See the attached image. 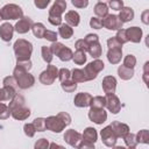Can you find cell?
I'll return each instance as SVG.
<instances>
[{
	"label": "cell",
	"instance_id": "6da1fadb",
	"mask_svg": "<svg viewBox=\"0 0 149 149\" xmlns=\"http://www.w3.org/2000/svg\"><path fill=\"white\" fill-rule=\"evenodd\" d=\"M14 54L16 57V61H28L30 59V56L33 54V44L24 40V38H19L15 41L14 45Z\"/></svg>",
	"mask_w": 149,
	"mask_h": 149
},
{
	"label": "cell",
	"instance_id": "7a4b0ae2",
	"mask_svg": "<svg viewBox=\"0 0 149 149\" xmlns=\"http://www.w3.org/2000/svg\"><path fill=\"white\" fill-rule=\"evenodd\" d=\"M66 9V1L64 0H56L51 8L49 9V17L48 21L49 23H51L52 26H61L62 24V14L65 12Z\"/></svg>",
	"mask_w": 149,
	"mask_h": 149
},
{
	"label": "cell",
	"instance_id": "3957f363",
	"mask_svg": "<svg viewBox=\"0 0 149 149\" xmlns=\"http://www.w3.org/2000/svg\"><path fill=\"white\" fill-rule=\"evenodd\" d=\"M13 77L15 78V80L17 83V86L21 90L30 88L35 84V77L31 73H29L28 71H23L21 69H17V68H14Z\"/></svg>",
	"mask_w": 149,
	"mask_h": 149
},
{
	"label": "cell",
	"instance_id": "277c9868",
	"mask_svg": "<svg viewBox=\"0 0 149 149\" xmlns=\"http://www.w3.org/2000/svg\"><path fill=\"white\" fill-rule=\"evenodd\" d=\"M22 16L23 10L16 3H7L0 9L1 20H20Z\"/></svg>",
	"mask_w": 149,
	"mask_h": 149
},
{
	"label": "cell",
	"instance_id": "5b68a950",
	"mask_svg": "<svg viewBox=\"0 0 149 149\" xmlns=\"http://www.w3.org/2000/svg\"><path fill=\"white\" fill-rule=\"evenodd\" d=\"M50 50L54 55H56L62 62H68L70 59H72L73 52L70 48L65 47L64 44H62L61 42H54L50 45Z\"/></svg>",
	"mask_w": 149,
	"mask_h": 149
},
{
	"label": "cell",
	"instance_id": "8992f818",
	"mask_svg": "<svg viewBox=\"0 0 149 149\" xmlns=\"http://www.w3.org/2000/svg\"><path fill=\"white\" fill-rule=\"evenodd\" d=\"M104 68H105V64H104V62L100 61L99 58L92 61L91 63H88V64L83 69L84 72H85V76H86L87 81L95 79L97 76H98V73H99L100 71H102Z\"/></svg>",
	"mask_w": 149,
	"mask_h": 149
},
{
	"label": "cell",
	"instance_id": "52a82bcc",
	"mask_svg": "<svg viewBox=\"0 0 149 149\" xmlns=\"http://www.w3.org/2000/svg\"><path fill=\"white\" fill-rule=\"evenodd\" d=\"M56 78H58V69L56 68V65L49 64L47 66V69L40 73L38 80L43 85H51V84H54Z\"/></svg>",
	"mask_w": 149,
	"mask_h": 149
},
{
	"label": "cell",
	"instance_id": "ba28073f",
	"mask_svg": "<svg viewBox=\"0 0 149 149\" xmlns=\"http://www.w3.org/2000/svg\"><path fill=\"white\" fill-rule=\"evenodd\" d=\"M45 127H47V129H49L54 133H61L62 130H64L66 125L61 120V118L58 115H50L45 119Z\"/></svg>",
	"mask_w": 149,
	"mask_h": 149
},
{
	"label": "cell",
	"instance_id": "9c48e42d",
	"mask_svg": "<svg viewBox=\"0 0 149 149\" xmlns=\"http://www.w3.org/2000/svg\"><path fill=\"white\" fill-rule=\"evenodd\" d=\"M101 23H102V27H105L106 29L108 30H120L122 29V22L119 20L118 15L115 14H108L106 15L104 19H101Z\"/></svg>",
	"mask_w": 149,
	"mask_h": 149
},
{
	"label": "cell",
	"instance_id": "30bf717a",
	"mask_svg": "<svg viewBox=\"0 0 149 149\" xmlns=\"http://www.w3.org/2000/svg\"><path fill=\"white\" fill-rule=\"evenodd\" d=\"M100 136H101L102 143H104L106 147L112 148V147H114V146L116 144L118 137H116V135L114 134V132H113V129H112V127H111L109 125L101 129Z\"/></svg>",
	"mask_w": 149,
	"mask_h": 149
},
{
	"label": "cell",
	"instance_id": "8fae6325",
	"mask_svg": "<svg viewBox=\"0 0 149 149\" xmlns=\"http://www.w3.org/2000/svg\"><path fill=\"white\" fill-rule=\"evenodd\" d=\"M105 107L113 114H118L121 111V102L120 99L115 94H106L105 95Z\"/></svg>",
	"mask_w": 149,
	"mask_h": 149
},
{
	"label": "cell",
	"instance_id": "7c38bea8",
	"mask_svg": "<svg viewBox=\"0 0 149 149\" xmlns=\"http://www.w3.org/2000/svg\"><path fill=\"white\" fill-rule=\"evenodd\" d=\"M64 141L69 144V146H71L72 148H78V146H79V143L81 142V134L80 133H78L77 130H74V129H68V130H65V133H64Z\"/></svg>",
	"mask_w": 149,
	"mask_h": 149
},
{
	"label": "cell",
	"instance_id": "4fadbf2b",
	"mask_svg": "<svg viewBox=\"0 0 149 149\" xmlns=\"http://www.w3.org/2000/svg\"><path fill=\"white\" fill-rule=\"evenodd\" d=\"M9 111H10V115L15 120H19V121L27 120L31 114L30 109L28 107H26V105H20V106L12 107V108H9Z\"/></svg>",
	"mask_w": 149,
	"mask_h": 149
},
{
	"label": "cell",
	"instance_id": "5bb4252c",
	"mask_svg": "<svg viewBox=\"0 0 149 149\" xmlns=\"http://www.w3.org/2000/svg\"><path fill=\"white\" fill-rule=\"evenodd\" d=\"M88 119L97 125H101L107 120V113L104 108H90Z\"/></svg>",
	"mask_w": 149,
	"mask_h": 149
},
{
	"label": "cell",
	"instance_id": "9a60e30c",
	"mask_svg": "<svg viewBox=\"0 0 149 149\" xmlns=\"http://www.w3.org/2000/svg\"><path fill=\"white\" fill-rule=\"evenodd\" d=\"M34 22L29 16H22L14 26V30L19 34H26L29 30H31Z\"/></svg>",
	"mask_w": 149,
	"mask_h": 149
},
{
	"label": "cell",
	"instance_id": "2e32d148",
	"mask_svg": "<svg viewBox=\"0 0 149 149\" xmlns=\"http://www.w3.org/2000/svg\"><path fill=\"white\" fill-rule=\"evenodd\" d=\"M91 100H92V95L87 92H80V93H77L74 99H73V104L74 106L79 107V108H85V107H88L90 104H91Z\"/></svg>",
	"mask_w": 149,
	"mask_h": 149
},
{
	"label": "cell",
	"instance_id": "e0dca14e",
	"mask_svg": "<svg viewBox=\"0 0 149 149\" xmlns=\"http://www.w3.org/2000/svg\"><path fill=\"white\" fill-rule=\"evenodd\" d=\"M102 90L106 94H114L115 90H116V79L113 76H106L102 79L101 83Z\"/></svg>",
	"mask_w": 149,
	"mask_h": 149
},
{
	"label": "cell",
	"instance_id": "ac0fdd59",
	"mask_svg": "<svg viewBox=\"0 0 149 149\" xmlns=\"http://www.w3.org/2000/svg\"><path fill=\"white\" fill-rule=\"evenodd\" d=\"M114 132V134L116 135L118 139H123L128 133H129V127L128 125L123 123V122H120V121H113L111 125H109Z\"/></svg>",
	"mask_w": 149,
	"mask_h": 149
},
{
	"label": "cell",
	"instance_id": "d6986e66",
	"mask_svg": "<svg viewBox=\"0 0 149 149\" xmlns=\"http://www.w3.org/2000/svg\"><path fill=\"white\" fill-rule=\"evenodd\" d=\"M126 36L128 42H133V43H140V41L142 40V29L139 27H130L126 29Z\"/></svg>",
	"mask_w": 149,
	"mask_h": 149
},
{
	"label": "cell",
	"instance_id": "ffe728a7",
	"mask_svg": "<svg viewBox=\"0 0 149 149\" xmlns=\"http://www.w3.org/2000/svg\"><path fill=\"white\" fill-rule=\"evenodd\" d=\"M14 27L9 22H5L0 26V38L3 42H9L13 38Z\"/></svg>",
	"mask_w": 149,
	"mask_h": 149
},
{
	"label": "cell",
	"instance_id": "44dd1931",
	"mask_svg": "<svg viewBox=\"0 0 149 149\" xmlns=\"http://www.w3.org/2000/svg\"><path fill=\"white\" fill-rule=\"evenodd\" d=\"M65 23L70 27H77L80 22V15L76 10H69L65 13Z\"/></svg>",
	"mask_w": 149,
	"mask_h": 149
},
{
	"label": "cell",
	"instance_id": "7402d4cb",
	"mask_svg": "<svg viewBox=\"0 0 149 149\" xmlns=\"http://www.w3.org/2000/svg\"><path fill=\"white\" fill-rule=\"evenodd\" d=\"M16 94H17V91H15L14 88L1 87L0 88V102H5V101H9L10 102Z\"/></svg>",
	"mask_w": 149,
	"mask_h": 149
},
{
	"label": "cell",
	"instance_id": "603a6c76",
	"mask_svg": "<svg viewBox=\"0 0 149 149\" xmlns=\"http://www.w3.org/2000/svg\"><path fill=\"white\" fill-rule=\"evenodd\" d=\"M122 58V49H108L107 59L111 64H119Z\"/></svg>",
	"mask_w": 149,
	"mask_h": 149
},
{
	"label": "cell",
	"instance_id": "cb8c5ba5",
	"mask_svg": "<svg viewBox=\"0 0 149 149\" xmlns=\"http://www.w3.org/2000/svg\"><path fill=\"white\" fill-rule=\"evenodd\" d=\"M81 139L86 142H90V143H95V141L98 140V133L94 128L92 127H87L84 129L83 134H81Z\"/></svg>",
	"mask_w": 149,
	"mask_h": 149
},
{
	"label": "cell",
	"instance_id": "d4e9b609",
	"mask_svg": "<svg viewBox=\"0 0 149 149\" xmlns=\"http://www.w3.org/2000/svg\"><path fill=\"white\" fill-rule=\"evenodd\" d=\"M118 17H119V20L122 23L132 21L134 19V10H133V8H130V7H122L120 13H119V15H118Z\"/></svg>",
	"mask_w": 149,
	"mask_h": 149
},
{
	"label": "cell",
	"instance_id": "484cf974",
	"mask_svg": "<svg viewBox=\"0 0 149 149\" xmlns=\"http://www.w3.org/2000/svg\"><path fill=\"white\" fill-rule=\"evenodd\" d=\"M94 14L99 19L100 17L104 19L106 15H108V6H107V3L102 2V1L97 2L95 6H94Z\"/></svg>",
	"mask_w": 149,
	"mask_h": 149
},
{
	"label": "cell",
	"instance_id": "4316f807",
	"mask_svg": "<svg viewBox=\"0 0 149 149\" xmlns=\"http://www.w3.org/2000/svg\"><path fill=\"white\" fill-rule=\"evenodd\" d=\"M58 35L64 40H69L73 35V28L66 23H62L58 28Z\"/></svg>",
	"mask_w": 149,
	"mask_h": 149
},
{
	"label": "cell",
	"instance_id": "83f0119b",
	"mask_svg": "<svg viewBox=\"0 0 149 149\" xmlns=\"http://www.w3.org/2000/svg\"><path fill=\"white\" fill-rule=\"evenodd\" d=\"M118 74L122 80H129L134 76V69H129L123 65H120L118 68Z\"/></svg>",
	"mask_w": 149,
	"mask_h": 149
},
{
	"label": "cell",
	"instance_id": "f1b7e54d",
	"mask_svg": "<svg viewBox=\"0 0 149 149\" xmlns=\"http://www.w3.org/2000/svg\"><path fill=\"white\" fill-rule=\"evenodd\" d=\"M87 52L95 59H98V57L101 56V52H102V49H101V44L99 42H94V43H91L88 44V49H87Z\"/></svg>",
	"mask_w": 149,
	"mask_h": 149
},
{
	"label": "cell",
	"instance_id": "f546056e",
	"mask_svg": "<svg viewBox=\"0 0 149 149\" xmlns=\"http://www.w3.org/2000/svg\"><path fill=\"white\" fill-rule=\"evenodd\" d=\"M71 79L74 83H85V81H87L85 72H84L83 69H73L71 71Z\"/></svg>",
	"mask_w": 149,
	"mask_h": 149
},
{
	"label": "cell",
	"instance_id": "4dcf8cb0",
	"mask_svg": "<svg viewBox=\"0 0 149 149\" xmlns=\"http://www.w3.org/2000/svg\"><path fill=\"white\" fill-rule=\"evenodd\" d=\"M31 31H33V34H34L35 37H37V38H43V37H44V34H45V31H47V29H45V27H44L43 23L36 22V23L33 24Z\"/></svg>",
	"mask_w": 149,
	"mask_h": 149
},
{
	"label": "cell",
	"instance_id": "1f68e13d",
	"mask_svg": "<svg viewBox=\"0 0 149 149\" xmlns=\"http://www.w3.org/2000/svg\"><path fill=\"white\" fill-rule=\"evenodd\" d=\"M41 55H42V58L45 63L50 64L52 62V58H54V54L51 52L50 50V47H47V45H42L41 48Z\"/></svg>",
	"mask_w": 149,
	"mask_h": 149
},
{
	"label": "cell",
	"instance_id": "d6a6232c",
	"mask_svg": "<svg viewBox=\"0 0 149 149\" xmlns=\"http://www.w3.org/2000/svg\"><path fill=\"white\" fill-rule=\"evenodd\" d=\"M105 104H106L105 97L97 95V97H92L90 107H91V108H104V107H105Z\"/></svg>",
	"mask_w": 149,
	"mask_h": 149
},
{
	"label": "cell",
	"instance_id": "836d02e7",
	"mask_svg": "<svg viewBox=\"0 0 149 149\" xmlns=\"http://www.w3.org/2000/svg\"><path fill=\"white\" fill-rule=\"evenodd\" d=\"M72 59H73V62H74L77 65H83V64L86 62V52L76 50V51L73 52Z\"/></svg>",
	"mask_w": 149,
	"mask_h": 149
},
{
	"label": "cell",
	"instance_id": "e575fe53",
	"mask_svg": "<svg viewBox=\"0 0 149 149\" xmlns=\"http://www.w3.org/2000/svg\"><path fill=\"white\" fill-rule=\"evenodd\" d=\"M61 86L63 88V91L68 92V93H71V92H74L77 90V83H74L72 79L70 80H66V81H63L61 83Z\"/></svg>",
	"mask_w": 149,
	"mask_h": 149
},
{
	"label": "cell",
	"instance_id": "d590c367",
	"mask_svg": "<svg viewBox=\"0 0 149 149\" xmlns=\"http://www.w3.org/2000/svg\"><path fill=\"white\" fill-rule=\"evenodd\" d=\"M125 143L128 148H135L137 146V140H136V134H133V133H128L125 137Z\"/></svg>",
	"mask_w": 149,
	"mask_h": 149
},
{
	"label": "cell",
	"instance_id": "8d00e7d4",
	"mask_svg": "<svg viewBox=\"0 0 149 149\" xmlns=\"http://www.w3.org/2000/svg\"><path fill=\"white\" fill-rule=\"evenodd\" d=\"M2 84H3V87H10V88H14L15 91H17V88H19L17 83H16V80L13 76L5 77L3 80H2Z\"/></svg>",
	"mask_w": 149,
	"mask_h": 149
},
{
	"label": "cell",
	"instance_id": "74e56055",
	"mask_svg": "<svg viewBox=\"0 0 149 149\" xmlns=\"http://www.w3.org/2000/svg\"><path fill=\"white\" fill-rule=\"evenodd\" d=\"M136 140H137V143H143V144L149 143V132H148V129L140 130L136 134Z\"/></svg>",
	"mask_w": 149,
	"mask_h": 149
},
{
	"label": "cell",
	"instance_id": "f35d334b",
	"mask_svg": "<svg viewBox=\"0 0 149 149\" xmlns=\"http://www.w3.org/2000/svg\"><path fill=\"white\" fill-rule=\"evenodd\" d=\"M36 129V132H44L47 129L45 127V119L44 118H36L34 119V121L31 122Z\"/></svg>",
	"mask_w": 149,
	"mask_h": 149
},
{
	"label": "cell",
	"instance_id": "ab89813d",
	"mask_svg": "<svg viewBox=\"0 0 149 149\" xmlns=\"http://www.w3.org/2000/svg\"><path fill=\"white\" fill-rule=\"evenodd\" d=\"M58 79H59L61 83L70 80L71 79V71L69 69H65V68L58 70Z\"/></svg>",
	"mask_w": 149,
	"mask_h": 149
},
{
	"label": "cell",
	"instance_id": "60d3db41",
	"mask_svg": "<svg viewBox=\"0 0 149 149\" xmlns=\"http://www.w3.org/2000/svg\"><path fill=\"white\" fill-rule=\"evenodd\" d=\"M122 65L126 66V68H129V69H134V66L136 65V58H135V56L132 55V54L127 55L125 57V59H123V64Z\"/></svg>",
	"mask_w": 149,
	"mask_h": 149
},
{
	"label": "cell",
	"instance_id": "b9f144b4",
	"mask_svg": "<svg viewBox=\"0 0 149 149\" xmlns=\"http://www.w3.org/2000/svg\"><path fill=\"white\" fill-rule=\"evenodd\" d=\"M9 116H10V111H9L8 105L0 102V120H6Z\"/></svg>",
	"mask_w": 149,
	"mask_h": 149
},
{
	"label": "cell",
	"instance_id": "7bdbcfd3",
	"mask_svg": "<svg viewBox=\"0 0 149 149\" xmlns=\"http://www.w3.org/2000/svg\"><path fill=\"white\" fill-rule=\"evenodd\" d=\"M31 66H33V63H31L30 59H28V61H16V66L15 68L29 72V70L31 69Z\"/></svg>",
	"mask_w": 149,
	"mask_h": 149
},
{
	"label": "cell",
	"instance_id": "ee69618b",
	"mask_svg": "<svg viewBox=\"0 0 149 149\" xmlns=\"http://www.w3.org/2000/svg\"><path fill=\"white\" fill-rule=\"evenodd\" d=\"M49 141L44 137L42 139H38L36 142H35V146H34V149H49Z\"/></svg>",
	"mask_w": 149,
	"mask_h": 149
},
{
	"label": "cell",
	"instance_id": "f6af8a7d",
	"mask_svg": "<svg viewBox=\"0 0 149 149\" xmlns=\"http://www.w3.org/2000/svg\"><path fill=\"white\" fill-rule=\"evenodd\" d=\"M107 47L108 49H122V44L114 37H109L107 40Z\"/></svg>",
	"mask_w": 149,
	"mask_h": 149
},
{
	"label": "cell",
	"instance_id": "bcb514c9",
	"mask_svg": "<svg viewBox=\"0 0 149 149\" xmlns=\"http://www.w3.org/2000/svg\"><path fill=\"white\" fill-rule=\"evenodd\" d=\"M23 132H24V134L28 137H33L35 135V133H36V129H35V127H34L33 123H26L23 126Z\"/></svg>",
	"mask_w": 149,
	"mask_h": 149
},
{
	"label": "cell",
	"instance_id": "7dc6e473",
	"mask_svg": "<svg viewBox=\"0 0 149 149\" xmlns=\"http://www.w3.org/2000/svg\"><path fill=\"white\" fill-rule=\"evenodd\" d=\"M107 6H109L114 10H119L120 12L121 8L123 7V1L122 0H111V1H108Z\"/></svg>",
	"mask_w": 149,
	"mask_h": 149
},
{
	"label": "cell",
	"instance_id": "c3c4849f",
	"mask_svg": "<svg viewBox=\"0 0 149 149\" xmlns=\"http://www.w3.org/2000/svg\"><path fill=\"white\" fill-rule=\"evenodd\" d=\"M43 38H45V40L50 41L51 43H54V42H57L58 34H57L56 31H54V30H47L45 34H44V37H43Z\"/></svg>",
	"mask_w": 149,
	"mask_h": 149
},
{
	"label": "cell",
	"instance_id": "681fc988",
	"mask_svg": "<svg viewBox=\"0 0 149 149\" xmlns=\"http://www.w3.org/2000/svg\"><path fill=\"white\" fill-rule=\"evenodd\" d=\"M74 47H76L77 50H79V51H84V52H86L87 49H88V45H87V43L84 41V38L77 40L76 43H74Z\"/></svg>",
	"mask_w": 149,
	"mask_h": 149
},
{
	"label": "cell",
	"instance_id": "f907efd6",
	"mask_svg": "<svg viewBox=\"0 0 149 149\" xmlns=\"http://www.w3.org/2000/svg\"><path fill=\"white\" fill-rule=\"evenodd\" d=\"M90 26L93 29H100L102 28V23H101V19L97 17V16H92L90 20Z\"/></svg>",
	"mask_w": 149,
	"mask_h": 149
},
{
	"label": "cell",
	"instance_id": "816d5d0a",
	"mask_svg": "<svg viewBox=\"0 0 149 149\" xmlns=\"http://www.w3.org/2000/svg\"><path fill=\"white\" fill-rule=\"evenodd\" d=\"M115 38H116L121 44L127 43V42H128V40H127V36H126V29H120V30H118Z\"/></svg>",
	"mask_w": 149,
	"mask_h": 149
},
{
	"label": "cell",
	"instance_id": "f5cc1de1",
	"mask_svg": "<svg viewBox=\"0 0 149 149\" xmlns=\"http://www.w3.org/2000/svg\"><path fill=\"white\" fill-rule=\"evenodd\" d=\"M84 41L87 43V45L88 44H91V43H94V42H99V36L97 35V34H87L85 37H84Z\"/></svg>",
	"mask_w": 149,
	"mask_h": 149
},
{
	"label": "cell",
	"instance_id": "db71d44e",
	"mask_svg": "<svg viewBox=\"0 0 149 149\" xmlns=\"http://www.w3.org/2000/svg\"><path fill=\"white\" fill-rule=\"evenodd\" d=\"M57 115L61 118V120H62L66 126H69V125L71 123V116H70L69 113H66V112H59Z\"/></svg>",
	"mask_w": 149,
	"mask_h": 149
},
{
	"label": "cell",
	"instance_id": "11a10c76",
	"mask_svg": "<svg viewBox=\"0 0 149 149\" xmlns=\"http://www.w3.org/2000/svg\"><path fill=\"white\" fill-rule=\"evenodd\" d=\"M71 3L77 8H85V7L88 6V1L87 0H72Z\"/></svg>",
	"mask_w": 149,
	"mask_h": 149
},
{
	"label": "cell",
	"instance_id": "9f6ffc18",
	"mask_svg": "<svg viewBox=\"0 0 149 149\" xmlns=\"http://www.w3.org/2000/svg\"><path fill=\"white\" fill-rule=\"evenodd\" d=\"M50 3V0H35L34 1V5L37 7V8H40V9H44V8H47V6Z\"/></svg>",
	"mask_w": 149,
	"mask_h": 149
},
{
	"label": "cell",
	"instance_id": "6f0895ef",
	"mask_svg": "<svg viewBox=\"0 0 149 149\" xmlns=\"http://www.w3.org/2000/svg\"><path fill=\"white\" fill-rule=\"evenodd\" d=\"M77 149H95V147H94V143H90V142L81 140V142L79 143Z\"/></svg>",
	"mask_w": 149,
	"mask_h": 149
},
{
	"label": "cell",
	"instance_id": "680465c9",
	"mask_svg": "<svg viewBox=\"0 0 149 149\" xmlns=\"http://www.w3.org/2000/svg\"><path fill=\"white\" fill-rule=\"evenodd\" d=\"M148 76H149V62H146L144 68H143V80H144V83L147 85H149V78H148Z\"/></svg>",
	"mask_w": 149,
	"mask_h": 149
},
{
	"label": "cell",
	"instance_id": "91938a15",
	"mask_svg": "<svg viewBox=\"0 0 149 149\" xmlns=\"http://www.w3.org/2000/svg\"><path fill=\"white\" fill-rule=\"evenodd\" d=\"M148 16H149V10L146 9V10L142 13V16H141V17H142V22H143L144 24H148V23H149V17H148Z\"/></svg>",
	"mask_w": 149,
	"mask_h": 149
},
{
	"label": "cell",
	"instance_id": "94428289",
	"mask_svg": "<svg viewBox=\"0 0 149 149\" xmlns=\"http://www.w3.org/2000/svg\"><path fill=\"white\" fill-rule=\"evenodd\" d=\"M49 149H65V148L63 146H59V144L55 143V142H51L50 146H49Z\"/></svg>",
	"mask_w": 149,
	"mask_h": 149
},
{
	"label": "cell",
	"instance_id": "6125c7cd",
	"mask_svg": "<svg viewBox=\"0 0 149 149\" xmlns=\"http://www.w3.org/2000/svg\"><path fill=\"white\" fill-rule=\"evenodd\" d=\"M112 149H126V148L122 146H114V147H112Z\"/></svg>",
	"mask_w": 149,
	"mask_h": 149
},
{
	"label": "cell",
	"instance_id": "be15d7a7",
	"mask_svg": "<svg viewBox=\"0 0 149 149\" xmlns=\"http://www.w3.org/2000/svg\"><path fill=\"white\" fill-rule=\"evenodd\" d=\"M128 149H136V148H128Z\"/></svg>",
	"mask_w": 149,
	"mask_h": 149
},
{
	"label": "cell",
	"instance_id": "e7e4bbea",
	"mask_svg": "<svg viewBox=\"0 0 149 149\" xmlns=\"http://www.w3.org/2000/svg\"><path fill=\"white\" fill-rule=\"evenodd\" d=\"M0 20H1V17H0Z\"/></svg>",
	"mask_w": 149,
	"mask_h": 149
}]
</instances>
